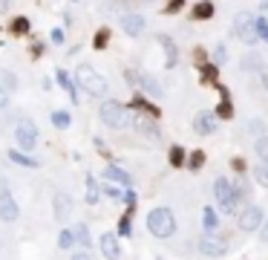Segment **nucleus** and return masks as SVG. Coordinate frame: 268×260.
I'll use <instances>...</instances> for the list:
<instances>
[{"instance_id":"20e7f679","label":"nucleus","mask_w":268,"mask_h":260,"mask_svg":"<svg viewBox=\"0 0 268 260\" xmlns=\"http://www.w3.org/2000/svg\"><path fill=\"white\" fill-rule=\"evenodd\" d=\"M101 122L110 127H124L130 122V116H127V110L118 101H104L101 104Z\"/></svg>"},{"instance_id":"aec40b11","label":"nucleus","mask_w":268,"mask_h":260,"mask_svg":"<svg viewBox=\"0 0 268 260\" xmlns=\"http://www.w3.org/2000/svg\"><path fill=\"white\" fill-rule=\"evenodd\" d=\"M58 81H61V87L66 93H70V99H72V104H75V101H78V96H75V84H72L70 81V75H66V72L63 70H58Z\"/></svg>"},{"instance_id":"1a4fd4ad","label":"nucleus","mask_w":268,"mask_h":260,"mask_svg":"<svg viewBox=\"0 0 268 260\" xmlns=\"http://www.w3.org/2000/svg\"><path fill=\"white\" fill-rule=\"evenodd\" d=\"M199 251H202L205 257H222L225 243L219 240V237H202V240H199Z\"/></svg>"},{"instance_id":"c03bdc74","label":"nucleus","mask_w":268,"mask_h":260,"mask_svg":"<svg viewBox=\"0 0 268 260\" xmlns=\"http://www.w3.org/2000/svg\"><path fill=\"white\" fill-rule=\"evenodd\" d=\"M72 260H89V254H84V251H78V254H72Z\"/></svg>"},{"instance_id":"6e6552de","label":"nucleus","mask_w":268,"mask_h":260,"mask_svg":"<svg viewBox=\"0 0 268 260\" xmlns=\"http://www.w3.org/2000/svg\"><path fill=\"white\" fill-rule=\"evenodd\" d=\"M52 208H55V220L58 223H66L70 220V214H72V199L66 197V194H55V203H52Z\"/></svg>"},{"instance_id":"4be33fe9","label":"nucleus","mask_w":268,"mask_h":260,"mask_svg":"<svg viewBox=\"0 0 268 260\" xmlns=\"http://www.w3.org/2000/svg\"><path fill=\"white\" fill-rule=\"evenodd\" d=\"M139 84H142L150 96H161V87L156 84V78H150V75H142V81H139Z\"/></svg>"},{"instance_id":"9b49d317","label":"nucleus","mask_w":268,"mask_h":260,"mask_svg":"<svg viewBox=\"0 0 268 260\" xmlns=\"http://www.w3.org/2000/svg\"><path fill=\"white\" fill-rule=\"evenodd\" d=\"M193 127H196V130H199L202 136L214 133V130H216V119H214V113H208V110L196 113V116H193Z\"/></svg>"},{"instance_id":"f03ea898","label":"nucleus","mask_w":268,"mask_h":260,"mask_svg":"<svg viewBox=\"0 0 268 260\" xmlns=\"http://www.w3.org/2000/svg\"><path fill=\"white\" fill-rule=\"evenodd\" d=\"M75 81H78L81 87H84V93H89V96H104L107 93V81H104V75H98V72L92 70V67H78L75 70Z\"/></svg>"},{"instance_id":"f3484780","label":"nucleus","mask_w":268,"mask_h":260,"mask_svg":"<svg viewBox=\"0 0 268 260\" xmlns=\"http://www.w3.org/2000/svg\"><path fill=\"white\" fill-rule=\"evenodd\" d=\"M98 199H101L98 182H95V177H87V203H89V206H95Z\"/></svg>"},{"instance_id":"e433bc0d","label":"nucleus","mask_w":268,"mask_h":260,"mask_svg":"<svg viewBox=\"0 0 268 260\" xmlns=\"http://www.w3.org/2000/svg\"><path fill=\"white\" fill-rule=\"evenodd\" d=\"M107 41H110V32H107V29H101L98 35H95V46L101 49V46H107Z\"/></svg>"},{"instance_id":"7ed1b4c3","label":"nucleus","mask_w":268,"mask_h":260,"mask_svg":"<svg viewBox=\"0 0 268 260\" xmlns=\"http://www.w3.org/2000/svg\"><path fill=\"white\" fill-rule=\"evenodd\" d=\"M214 194H216V203H219V208H222L225 214H233L237 211V191L228 185V180H219L214 182Z\"/></svg>"},{"instance_id":"f257e3e1","label":"nucleus","mask_w":268,"mask_h":260,"mask_svg":"<svg viewBox=\"0 0 268 260\" xmlns=\"http://www.w3.org/2000/svg\"><path fill=\"white\" fill-rule=\"evenodd\" d=\"M147 232L153 237H170V234L176 232V217L170 208H153L150 214H147Z\"/></svg>"},{"instance_id":"473e14b6","label":"nucleus","mask_w":268,"mask_h":260,"mask_svg":"<svg viewBox=\"0 0 268 260\" xmlns=\"http://www.w3.org/2000/svg\"><path fill=\"white\" fill-rule=\"evenodd\" d=\"M242 67L245 70H259V58L257 55H248V58H242Z\"/></svg>"},{"instance_id":"dca6fc26","label":"nucleus","mask_w":268,"mask_h":260,"mask_svg":"<svg viewBox=\"0 0 268 260\" xmlns=\"http://www.w3.org/2000/svg\"><path fill=\"white\" fill-rule=\"evenodd\" d=\"M136 127H139V130H142L144 136H150L153 142H159V127L153 125L150 119H144V116H139L136 119Z\"/></svg>"},{"instance_id":"5701e85b","label":"nucleus","mask_w":268,"mask_h":260,"mask_svg":"<svg viewBox=\"0 0 268 260\" xmlns=\"http://www.w3.org/2000/svg\"><path fill=\"white\" fill-rule=\"evenodd\" d=\"M254 29H257V38L268 44V20L265 18H254Z\"/></svg>"},{"instance_id":"2eb2a0df","label":"nucleus","mask_w":268,"mask_h":260,"mask_svg":"<svg viewBox=\"0 0 268 260\" xmlns=\"http://www.w3.org/2000/svg\"><path fill=\"white\" fill-rule=\"evenodd\" d=\"M104 177H107V180H113V182H118V185H130V174H127L124 168H118V165H110L107 170H104Z\"/></svg>"},{"instance_id":"4468645a","label":"nucleus","mask_w":268,"mask_h":260,"mask_svg":"<svg viewBox=\"0 0 268 260\" xmlns=\"http://www.w3.org/2000/svg\"><path fill=\"white\" fill-rule=\"evenodd\" d=\"M101 251L107 260H118V240L116 234H101Z\"/></svg>"},{"instance_id":"a878e982","label":"nucleus","mask_w":268,"mask_h":260,"mask_svg":"<svg viewBox=\"0 0 268 260\" xmlns=\"http://www.w3.org/2000/svg\"><path fill=\"white\" fill-rule=\"evenodd\" d=\"M0 84H3V87H6V90H15V87H18V78H15V72H0Z\"/></svg>"},{"instance_id":"cd10ccee","label":"nucleus","mask_w":268,"mask_h":260,"mask_svg":"<svg viewBox=\"0 0 268 260\" xmlns=\"http://www.w3.org/2000/svg\"><path fill=\"white\" fill-rule=\"evenodd\" d=\"M254 180H257L262 188H268V168L265 165H257V168H254Z\"/></svg>"},{"instance_id":"9d476101","label":"nucleus","mask_w":268,"mask_h":260,"mask_svg":"<svg viewBox=\"0 0 268 260\" xmlns=\"http://www.w3.org/2000/svg\"><path fill=\"white\" fill-rule=\"evenodd\" d=\"M0 220L3 223H15L18 220V203L12 199V194H0Z\"/></svg>"},{"instance_id":"bb28decb","label":"nucleus","mask_w":268,"mask_h":260,"mask_svg":"<svg viewBox=\"0 0 268 260\" xmlns=\"http://www.w3.org/2000/svg\"><path fill=\"white\" fill-rule=\"evenodd\" d=\"M248 133H254V136H265V122H259V119H251L248 122Z\"/></svg>"},{"instance_id":"423d86ee","label":"nucleus","mask_w":268,"mask_h":260,"mask_svg":"<svg viewBox=\"0 0 268 260\" xmlns=\"http://www.w3.org/2000/svg\"><path fill=\"white\" fill-rule=\"evenodd\" d=\"M15 139H18V145L23 151H32L35 142H38V127L32 125V122H20L18 130H15Z\"/></svg>"},{"instance_id":"c756f323","label":"nucleus","mask_w":268,"mask_h":260,"mask_svg":"<svg viewBox=\"0 0 268 260\" xmlns=\"http://www.w3.org/2000/svg\"><path fill=\"white\" fill-rule=\"evenodd\" d=\"M52 125H58V127H70V113H63V110L52 113Z\"/></svg>"},{"instance_id":"7c9ffc66","label":"nucleus","mask_w":268,"mask_h":260,"mask_svg":"<svg viewBox=\"0 0 268 260\" xmlns=\"http://www.w3.org/2000/svg\"><path fill=\"white\" fill-rule=\"evenodd\" d=\"M185 162V151L182 148H170V165H182Z\"/></svg>"},{"instance_id":"412c9836","label":"nucleus","mask_w":268,"mask_h":260,"mask_svg":"<svg viewBox=\"0 0 268 260\" xmlns=\"http://www.w3.org/2000/svg\"><path fill=\"white\" fill-rule=\"evenodd\" d=\"M75 240H78V246H84V249L92 246V240H89V228L84 223H78V228H75Z\"/></svg>"},{"instance_id":"393cba45","label":"nucleus","mask_w":268,"mask_h":260,"mask_svg":"<svg viewBox=\"0 0 268 260\" xmlns=\"http://www.w3.org/2000/svg\"><path fill=\"white\" fill-rule=\"evenodd\" d=\"M9 159L18 162V165H23V168H35V165H38L35 159H29V156H23V153H15V151H9Z\"/></svg>"},{"instance_id":"ddd939ff","label":"nucleus","mask_w":268,"mask_h":260,"mask_svg":"<svg viewBox=\"0 0 268 260\" xmlns=\"http://www.w3.org/2000/svg\"><path fill=\"white\" fill-rule=\"evenodd\" d=\"M159 44H161V49H164V67H176V61H179V52H176V44L170 41L168 35H159Z\"/></svg>"},{"instance_id":"39448f33","label":"nucleus","mask_w":268,"mask_h":260,"mask_svg":"<svg viewBox=\"0 0 268 260\" xmlns=\"http://www.w3.org/2000/svg\"><path fill=\"white\" fill-rule=\"evenodd\" d=\"M265 223V214H262V208L257 206H245L240 211V228L242 232H254V228H262Z\"/></svg>"},{"instance_id":"f8f14e48","label":"nucleus","mask_w":268,"mask_h":260,"mask_svg":"<svg viewBox=\"0 0 268 260\" xmlns=\"http://www.w3.org/2000/svg\"><path fill=\"white\" fill-rule=\"evenodd\" d=\"M121 29H124L127 35H142L144 32V18L142 15H121Z\"/></svg>"},{"instance_id":"c85d7f7f","label":"nucleus","mask_w":268,"mask_h":260,"mask_svg":"<svg viewBox=\"0 0 268 260\" xmlns=\"http://www.w3.org/2000/svg\"><path fill=\"white\" fill-rule=\"evenodd\" d=\"M72 243H75V232H61L58 246H61V249H72Z\"/></svg>"},{"instance_id":"a18cd8bd","label":"nucleus","mask_w":268,"mask_h":260,"mask_svg":"<svg viewBox=\"0 0 268 260\" xmlns=\"http://www.w3.org/2000/svg\"><path fill=\"white\" fill-rule=\"evenodd\" d=\"M75 3H81V0H75Z\"/></svg>"},{"instance_id":"f704fd0d","label":"nucleus","mask_w":268,"mask_h":260,"mask_svg":"<svg viewBox=\"0 0 268 260\" xmlns=\"http://www.w3.org/2000/svg\"><path fill=\"white\" fill-rule=\"evenodd\" d=\"M214 58H216V67H219V64H225V61H228V49L219 44V46H216V52H214Z\"/></svg>"},{"instance_id":"37998d69","label":"nucleus","mask_w":268,"mask_h":260,"mask_svg":"<svg viewBox=\"0 0 268 260\" xmlns=\"http://www.w3.org/2000/svg\"><path fill=\"white\" fill-rule=\"evenodd\" d=\"M259 237H262V243H268V220L262 223V228H259Z\"/></svg>"},{"instance_id":"0eeeda50","label":"nucleus","mask_w":268,"mask_h":260,"mask_svg":"<svg viewBox=\"0 0 268 260\" xmlns=\"http://www.w3.org/2000/svg\"><path fill=\"white\" fill-rule=\"evenodd\" d=\"M233 32H237V35H240V41H245V44H254V41H259L251 15H240V18L233 20Z\"/></svg>"},{"instance_id":"58836bf2","label":"nucleus","mask_w":268,"mask_h":260,"mask_svg":"<svg viewBox=\"0 0 268 260\" xmlns=\"http://www.w3.org/2000/svg\"><path fill=\"white\" fill-rule=\"evenodd\" d=\"M3 107H9V90L0 84V110H3Z\"/></svg>"},{"instance_id":"4c0bfd02","label":"nucleus","mask_w":268,"mask_h":260,"mask_svg":"<svg viewBox=\"0 0 268 260\" xmlns=\"http://www.w3.org/2000/svg\"><path fill=\"white\" fill-rule=\"evenodd\" d=\"M216 78V67L214 64H208L205 70H202V81H214Z\"/></svg>"},{"instance_id":"a211bd4d","label":"nucleus","mask_w":268,"mask_h":260,"mask_svg":"<svg viewBox=\"0 0 268 260\" xmlns=\"http://www.w3.org/2000/svg\"><path fill=\"white\" fill-rule=\"evenodd\" d=\"M202 225H205V232H216V228H219V214H216L214 208H205V214H202Z\"/></svg>"},{"instance_id":"72a5a7b5","label":"nucleus","mask_w":268,"mask_h":260,"mask_svg":"<svg viewBox=\"0 0 268 260\" xmlns=\"http://www.w3.org/2000/svg\"><path fill=\"white\" fill-rule=\"evenodd\" d=\"M216 113H219V116H222V119H231V113H233V110H231V101L225 99L222 104H219V107H216Z\"/></svg>"},{"instance_id":"2f4dec72","label":"nucleus","mask_w":268,"mask_h":260,"mask_svg":"<svg viewBox=\"0 0 268 260\" xmlns=\"http://www.w3.org/2000/svg\"><path fill=\"white\" fill-rule=\"evenodd\" d=\"M202 165H205V153L193 151V156H190V168H202Z\"/></svg>"},{"instance_id":"c9c22d12","label":"nucleus","mask_w":268,"mask_h":260,"mask_svg":"<svg viewBox=\"0 0 268 260\" xmlns=\"http://www.w3.org/2000/svg\"><path fill=\"white\" fill-rule=\"evenodd\" d=\"M12 29H15L18 35H23V32H26V29H29V20H26V18H18V20H15V23H12Z\"/></svg>"},{"instance_id":"ea45409f","label":"nucleus","mask_w":268,"mask_h":260,"mask_svg":"<svg viewBox=\"0 0 268 260\" xmlns=\"http://www.w3.org/2000/svg\"><path fill=\"white\" fill-rule=\"evenodd\" d=\"M49 38H52V44H63V32H61V29H52Z\"/></svg>"},{"instance_id":"b1692460","label":"nucleus","mask_w":268,"mask_h":260,"mask_svg":"<svg viewBox=\"0 0 268 260\" xmlns=\"http://www.w3.org/2000/svg\"><path fill=\"white\" fill-rule=\"evenodd\" d=\"M257 156L262 165H268V136H262V139H257Z\"/></svg>"},{"instance_id":"6ab92c4d","label":"nucleus","mask_w":268,"mask_h":260,"mask_svg":"<svg viewBox=\"0 0 268 260\" xmlns=\"http://www.w3.org/2000/svg\"><path fill=\"white\" fill-rule=\"evenodd\" d=\"M214 15V3H208V0H202V3H196L193 6V18H199V20H208Z\"/></svg>"},{"instance_id":"79ce46f5","label":"nucleus","mask_w":268,"mask_h":260,"mask_svg":"<svg viewBox=\"0 0 268 260\" xmlns=\"http://www.w3.org/2000/svg\"><path fill=\"white\" fill-rule=\"evenodd\" d=\"M118 232H121V234H130V220H121V223H118Z\"/></svg>"},{"instance_id":"a19ab883","label":"nucleus","mask_w":268,"mask_h":260,"mask_svg":"<svg viewBox=\"0 0 268 260\" xmlns=\"http://www.w3.org/2000/svg\"><path fill=\"white\" fill-rule=\"evenodd\" d=\"M182 3H185V0H170V3H168V12H176V9H182Z\"/></svg>"}]
</instances>
